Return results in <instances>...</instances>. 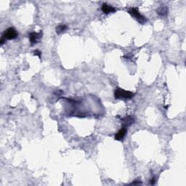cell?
Returning a JSON list of instances; mask_svg holds the SVG:
<instances>
[{
	"mask_svg": "<svg viewBox=\"0 0 186 186\" xmlns=\"http://www.w3.org/2000/svg\"><path fill=\"white\" fill-rule=\"evenodd\" d=\"M134 94L132 92L121 89L119 87L116 89L114 91V97L117 100H129L133 98Z\"/></svg>",
	"mask_w": 186,
	"mask_h": 186,
	"instance_id": "6da1fadb",
	"label": "cell"
},
{
	"mask_svg": "<svg viewBox=\"0 0 186 186\" xmlns=\"http://www.w3.org/2000/svg\"><path fill=\"white\" fill-rule=\"evenodd\" d=\"M128 13L131 15L132 17H134V18L137 20L140 23L144 24L147 21V19L146 18L145 16H143V15H141L139 12L138 9L136 8V7H131L128 10Z\"/></svg>",
	"mask_w": 186,
	"mask_h": 186,
	"instance_id": "7a4b0ae2",
	"label": "cell"
},
{
	"mask_svg": "<svg viewBox=\"0 0 186 186\" xmlns=\"http://www.w3.org/2000/svg\"><path fill=\"white\" fill-rule=\"evenodd\" d=\"M18 34L17 31L13 27L7 28V30L4 31V34H3V37L5 38L6 39H8V40L16 39L18 37Z\"/></svg>",
	"mask_w": 186,
	"mask_h": 186,
	"instance_id": "3957f363",
	"label": "cell"
},
{
	"mask_svg": "<svg viewBox=\"0 0 186 186\" xmlns=\"http://www.w3.org/2000/svg\"><path fill=\"white\" fill-rule=\"evenodd\" d=\"M42 37V32H31L29 34V40L31 42V45H34V44H37L39 42V39H41Z\"/></svg>",
	"mask_w": 186,
	"mask_h": 186,
	"instance_id": "277c9868",
	"label": "cell"
},
{
	"mask_svg": "<svg viewBox=\"0 0 186 186\" xmlns=\"http://www.w3.org/2000/svg\"><path fill=\"white\" fill-rule=\"evenodd\" d=\"M122 121V127H128L131 126L133 123L134 122V119L133 116H127L126 117L122 118L121 119Z\"/></svg>",
	"mask_w": 186,
	"mask_h": 186,
	"instance_id": "5b68a950",
	"label": "cell"
},
{
	"mask_svg": "<svg viewBox=\"0 0 186 186\" xmlns=\"http://www.w3.org/2000/svg\"><path fill=\"white\" fill-rule=\"evenodd\" d=\"M101 10L105 14H108V13H115L116 12V9L113 7V6L109 5V4H106V3H104L102 4V7H101Z\"/></svg>",
	"mask_w": 186,
	"mask_h": 186,
	"instance_id": "8992f818",
	"label": "cell"
},
{
	"mask_svg": "<svg viewBox=\"0 0 186 186\" xmlns=\"http://www.w3.org/2000/svg\"><path fill=\"white\" fill-rule=\"evenodd\" d=\"M127 134V128L125 127H122V129H120L115 135V140H119V141H121L124 139V137H125Z\"/></svg>",
	"mask_w": 186,
	"mask_h": 186,
	"instance_id": "52a82bcc",
	"label": "cell"
},
{
	"mask_svg": "<svg viewBox=\"0 0 186 186\" xmlns=\"http://www.w3.org/2000/svg\"><path fill=\"white\" fill-rule=\"evenodd\" d=\"M156 13H158V16H165L167 15L168 13V9L165 6H161L160 7L158 10H156Z\"/></svg>",
	"mask_w": 186,
	"mask_h": 186,
	"instance_id": "ba28073f",
	"label": "cell"
},
{
	"mask_svg": "<svg viewBox=\"0 0 186 186\" xmlns=\"http://www.w3.org/2000/svg\"><path fill=\"white\" fill-rule=\"evenodd\" d=\"M67 25H64V24H61V25H59L58 26L56 27V32H57V34H63L64 31L67 30Z\"/></svg>",
	"mask_w": 186,
	"mask_h": 186,
	"instance_id": "9c48e42d",
	"label": "cell"
},
{
	"mask_svg": "<svg viewBox=\"0 0 186 186\" xmlns=\"http://www.w3.org/2000/svg\"><path fill=\"white\" fill-rule=\"evenodd\" d=\"M34 55H37L38 57H39L40 59H41V57H42V53H41L40 51H39V50L34 51Z\"/></svg>",
	"mask_w": 186,
	"mask_h": 186,
	"instance_id": "30bf717a",
	"label": "cell"
},
{
	"mask_svg": "<svg viewBox=\"0 0 186 186\" xmlns=\"http://www.w3.org/2000/svg\"><path fill=\"white\" fill-rule=\"evenodd\" d=\"M140 185H141L142 182H140V180H135V181H134V182H132L130 185H140Z\"/></svg>",
	"mask_w": 186,
	"mask_h": 186,
	"instance_id": "8fae6325",
	"label": "cell"
},
{
	"mask_svg": "<svg viewBox=\"0 0 186 186\" xmlns=\"http://www.w3.org/2000/svg\"><path fill=\"white\" fill-rule=\"evenodd\" d=\"M5 40H6V39L2 36V37L1 38V40H0V43H1V45H2L4 43V42H5Z\"/></svg>",
	"mask_w": 186,
	"mask_h": 186,
	"instance_id": "7c38bea8",
	"label": "cell"
},
{
	"mask_svg": "<svg viewBox=\"0 0 186 186\" xmlns=\"http://www.w3.org/2000/svg\"><path fill=\"white\" fill-rule=\"evenodd\" d=\"M155 178H153L152 180H151V185H154V183H155V182H156V180H155Z\"/></svg>",
	"mask_w": 186,
	"mask_h": 186,
	"instance_id": "4fadbf2b",
	"label": "cell"
}]
</instances>
